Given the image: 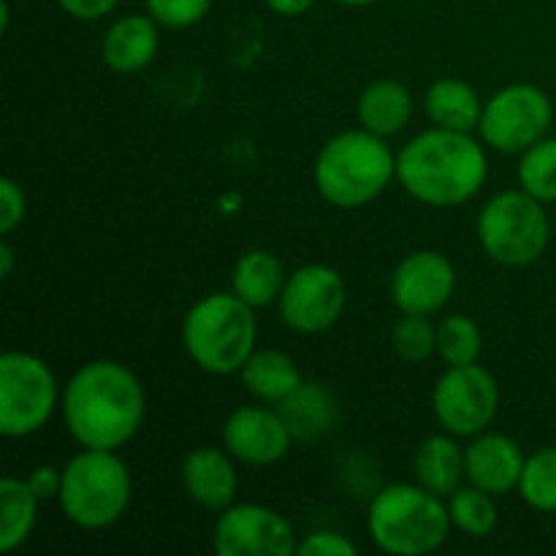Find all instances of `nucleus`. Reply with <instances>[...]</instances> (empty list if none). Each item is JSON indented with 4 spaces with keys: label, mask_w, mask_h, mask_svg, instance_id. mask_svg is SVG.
<instances>
[{
    "label": "nucleus",
    "mask_w": 556,
    "mask_h": 556,
    "mask_svg": "<svg viewBox=\"0 0 556 556\" xmlns=\"http://www.w3.org/2000/svg\"><path fill=\"white\" fill-rule=\"evenodd\" d=\"M348 288L340 271L326 264H304L291 271L280 293V320L299 334H324L342 318Z\"/></svg>",
    "instance_id": "nucleus-11"
},
{
    "label": "nucleus",
    "mask_w": 556,
    "mask_h": 556,
    "mask_svg": "<svg viewBox=\"0 0 556 556\" xmlns=\"http://www.w3.org/2000/svg\"><path fill=\"white\" fill-rule=\"evenodd\" d=\"M264 3L280 16H302L313 9L315 0H264Z\"/></svg>",
    "instance_id": "nucleus-35"
},
{
    "label": "nucleus",
    "mask_w": 556,
    "mask_h": 556,
    "mask_svg": "<svg viewBox=\"0 0 556 556\" xmlns=\"http://www.w3.org/2000/svg\"><path fill=\"white\" fill-rule=\"evenodd\" d=\"M489 157L472 134L429 128L407 141L396 155V182L434 210L467 204L486 185Z\"/></svg>",
    "instance_id": "nucleus-2"
},
{
    "label": "nucleus",
    "mask_w": 556,
    "mask_h": 556,
    "mask_svg": "<svg viewBox=\"0 0 556 556\" xmlns=\"http://www.w3.org/2000/svg\"><path fill=\"white\" fill-rule=\"evenodd\" d=\"M340 5H348V9H364V5H372L375 0H337Z\"/></svg>",
    "instance_id": "nucleus-37"
},
{
    "label": "nucleus",
    "mask_w": 556,
    "mask_h": 556,
    "mask_svg": "<svg viewBox=\"0 0 556 556\" xmlns=\"http://www.w3.org/2000/svg\"><path fill=\"white\" fill-rule=\"evenodd\" d=\"M391 345L402 362L424 364L438 353V326L429 320V315H407L396 320L391 331Z\"/></svg>",
    "instance_id": "nucleus-29"
},
{
    "label": "nucleus",
    "mask_w": 556,
    "mask_h": 556,
    "mask_svg": "<svg viewBox=\"0 0 556 556\" xmlns=\"http://www.w3.org/2000/svg\"><path fill=\"white\" fill-rule=\"evenodd\" d=\"M432 410L440 427L454 438L486 432L500 410V386L481 364L448 367L434 383Z\"/></svg>",
    "instance_id": "nucleus-10"
},
{
    "label": "nucleus",
    "mask_w": 556,
    "mask_h": 556,
    "mask_svg": "<svg viewBox=\"0 0 556 556\" xmlns=\"http://www.w3.org/2000/svg\"><path fill=\"white\" fill-rule=\"evenodd\" d=\"M182 486L195 505L212 514H223L237 503V459L215 445L193 448L182 462Z\"/></svg>",
    "instance_id": "nucleus-16"
},
{
    "label": "nucleus",
    "mask_w": 556,
    "mask_h": 556,
    "mask_svg": "<svg viewBox=\"0 0 556 556\" xmlns=\"http://www.w3.org/2000/svg\"><path fill=\"white\" fill-rule=\"evenodd\" d=\"M25 481L41 503L43 500H58L60 486H63V470L52 465H41L36 467V470H30V476H27Z\"/></svg>",
    "instance_id": "nucleus-33"
},
{
    "label": "nucleus",
    "mask_w": 556,
    "mask_h": 556,
    "mask_svg": "<svg viewBox=\"0 0 556 556\" xmlns=\"http://www.w3.org/2000/svg\"><path fill=\"white\" fill-rule=\"evenodd\" d=\"M516 492L532 510L556 514V448H541L527 456Z\"/></svg>",
    "instance_id": "nucleus-27"
},
{
    "label": "nucleus",
    "mask_w": 556,
    "mask_h": 556,
    "mask_svg": "<svg viewBox=\"0 0 556 556\" xmlns=\"http://www.w3.org/2000/svg\"><path fill=\"white\" fill-rule=\"evenodd\" d=\"M293 440L296 438L280 410L261 405L237 407L223 424V448L250 467H271L282 462Z\"/></svg>",
    "instance_id": "nucleus-14"
},
{
    "label": "nucleus",
    "mask_w": 556,
    "mask_h": 556,
    "mask_svg": "<svg viewBox=\"0 0 556 556\" xmlns=\"http://www.w3.org/2000/svg\"><path fill=\"white\" fill-rule=\"evenodd\" d=\"M147 14L168 30H185L193 27L210 14L215 0H144Z\"/></svg>",
    "instance_id": "nucleus-30"
},
{
    "label": "nucleus",
    "mask_w": 556,
    "mask_h": 556,
    "mask_svg": "<svg viewBox=\"0 0 556 556\" xmlns=\"http://www.w3.org/2000/svg\"><path fill=\"white\" fill-rule=\"evenodd\" d=\"M451 525L470 538L492 535L500 521V510L494 505V494L478 486H459L448 497Z\"/></svg>",
    "instance_id": "nucleus-25"
},
{
    "label": "nucleus",
    "mask_w": 556,
    "mask_h": 556,
    "mask_svg": "<svg viewBox=\"0 0 556 556\" xmlns=\"http://www.w3.org/2000/svg\"><path fill=\"white\" fill-rule=\"evenodd\" d=\"M525 462L527 456L521 445L500 432L476 434V440L465 448L467 481L494 497L519 489Z\"/></svg>",
    "instance_id": "nucleus-15"
},
{
    "label": "nucleus",
    "mask_w": 556,
    "mask_h": 556,
    "mask_svg": "<svg viewBox=\"0 0 556 556\" xmlns=\"http://www.w3.org/2000/svg\"><path fill=\"white\" fill-rule=\"evenodd\" d=\"M134 500V478L117 451L81 448L63 467L58 503L65 519L79 530H106L117 525Z\"/></svg>",
    "instance_id": "nucleus-6"
},
{
    "label": "nucleus",
    "mask_w": 556,
    "mask_h": 556,
    "mask_svg": "<svg viewBox=\"0 0 556 556\" xmlns=\"http://www.w3.org/2000/svg\"><path fill=\"white\" fill-rule=\"evenodd\" d=\"M483 253L500 266L535 264L552 242V220L543 201L527 190H503L483 204L476 223Z\"/></svg>",
    "instance_id": "nucleus-7"
},
{
    "label": "nucleus",
    "mask_w": 556,
    "mask_h": 556,
    "mask_svg": "<svg viewBox=\"0 0 556 556\" xmlns=\"http://www.w3.org/2000/svg\"><path fill=\"white\" fill-rule=\"evenodd\" d=\"M456 291L451 258L434 250H416L396 264L391 275V299L407 315H434Z\"/></svg>",
    "instance_id": "nucleus-13"
},
{
    "label": "nucleus",
    "mask_w": 556,
    "mask_h": 556,
    "mask_svg": "<svg viewBox=\"0 0 556 556\" xmlns=\"http://www.w3.org/2000/svg\"><path fill=\"white\" fill-rule=\"evenodd\" d=\"M396 179V155L369 130H342L320 147L313 182L320 199L337 210H358L378 199Z\"/></svg>",
    "instance_id": "nucleus-3"
},
{
    "label": "nucleus",
    "mask_w": 556,
    "mask_h": 556,
    "mask_svg": "<svg viewBox=\"0 0 556 556\" xmlns=\"http://www.w3.org/2000/svg\"><path fill=\"white\" fill-rule=\"evenodd\" d=\"M27 215V195L16 179H0V237H11Z\"/></svg>",
    "instance_id": "nucleus-31"
},
{
    "label": "nucleus",
    "mask_w": 556,
    "mask_h": 556,
    "mask_svg": "<svg viewBox=\"0 0 556 556\" xmlns=\"http://www.w3.org/2000/svg\"><path fill=\"white\" fill-rule=\"evenodd\" d=\"M424 109H427V117L438 128L472 134V130H478V123H481L483 101L470 81L443 76V79L427 87Z\"/></svg>",
    "instance_id": "nucleus-20"
},
{
    "label": "nucleus",
    "mask_w": 556,
    "mask_h": 556,
    "mask_svg": "<svg viewBox=\"0 0 556 556\" xmlns=\"http://www.w3.org/2000/svg\"><path fill=\"white\" fill-rule=\"evenodd\" d=\"M65 429L81 448L119 451L144 424V386L125 364L112 358L87 362L63 391Z\"/></svg>",
    "instance_id": "nucleus-1"
},
{
    "label": "nucleus",
    "mask_w": 556,
    "mask_h": 556,
    "mask_svg": "<svg viewBox=\"0 0 556 556\" xmlns=\"http://www.w3.org/2000/svg\"><path fill=\"white\" fill-rule=\"evenodd\" d=\"M38 503L27 481L5 476L0 481V552L11 554L33 535L38 521Z\"/></svg>",
    "instance_id": "nucleus-24"
},
{
    "label": "nucleus",
    "mask_w": 556,
    "mask_h": 556,
    "mask_svg": "<svg viewBox=\"0 0 556 556\" xmlns=\"http://www.w3.org/2000/svg\"><path fill=\"white\" fill-rule=\"evenodd\" d=\"M413 472L416 483L434 492L438 497H451L467 478L465 448L456 443L454 434H432L424 440L413 456Z\"/></svg>",
    "instance_id": "nucleus-19"
},
{
    "label": "nucleus",
    "mask_w": 556,
    "mask_h": 556,
    "mask_svg": "<svg viewBox=\"0 0 556 556\" xmlns=\"http://www.w3.org/2000/svg\"><path fill=\"white\" fill-rule=\"evenodd\" d=\"M157 22L150 14H128L114 22L101 41V60L114 74H139L161 49Z\"/></svg>",
    "instance_id": "nucleus-17"
},
{
    "label": "nucleus",
    "mask_w": 556,
    "mask_h": 556,
    "mask_svg": "<svg viewBox=\"0 0 556 556\" xmlns=\"http://www.w3.org/2000/svg\"><path fill=\"white\" fill-rule=\"evenodd\" d=\"M212 546L220 556H291L299 538L291 521L258 503H233L217 514Z\"/></svg>",
    "instance_id": "nucleus-12"
},
{
    "label": "nucleus",
    "mask_w": 556,
    "mask_h": 556,
    "mask_svg": "<svg viewBox=\"0 0 556 556\" xmlns=\"http://www.w3.org/2000/svg\"><path fill=\"white\" fill-rule=\"evenodd\" d=\"M483 353V337L470 315H448L438 324V356L445 367H467L478 364Z\"/></svg>",
    "instance_id": "nucleus-26"
},
{
    "label": "nucleus",
    "mask_w": 556,
    "mask_h": 556,
    "mask_svg": "<svg viewBox=\"0 0 556 556\" xmlns=\"http://www.w3.org/2000/svg\"><path fill=\"white\" fill-rule=\"evenodd\" d=\"M296 554L302 556H353L358 554L356 543L348 541L340 532H313L299 541Z\"/></svg>",
    "instance_id": "nucleus-32"
},
{
    "label": "nucleus",
    "mask_w": 556,
    "mask_h": 556,
    "mask_svg": "<svg viewBox=\"0 0 556 556\" xmlns=\"http://www.w3.org/2000/svg\"><path fill=\"white\" fill-rule=\"evenodd\" d=\"M119 0H58L60 9L79 22H98L117 9Z\"/></svg>",
    "instance_id": "nucleus-34"
},
{
    "label": "nucleus",
    "mask_w": 556,
    "mask_h": 556,
    "mask_svg": "<svg viewBox=\"0 0 556 556\" xmlns=\"http://www.w3.org/2000/svg\"><path fill=\"white\" fill-rule=\"evenodd\" d=\"M356 114L364 130L380 136V139H391L410 125L413 96L402 81L378 79L362 90Z\"/></svg>",
    "instance_id": "nucleus-18"
},
{
    "label": "nucleus",
    "mask_w": 556,
    "mask_h": 556,
    "mask_svg": "<svg viewBox=\"0 0 556 556\" xmlns=\"http://www.w3.org/2000/svg\"><path fill=\"white\" fill-rule=\"evenodd\" d=\"M63 402L52 367L27 351H9L0 358V434L9 440L41 432Z\"/></svg>",
    "instance_id": "nucleus-8"
},
{
    "label": "nucleus",
    "mask_w": 556,
    "mask_h": 556,
    "mask_svg": "<svg viewBox=\"0 0 556 556\" xmlns=\"http://www.w3.org/2000/svg\"><path fill=\"white\" fill-rule=\"evenodd\" d=\"M239 378L255 400L269 402V405H280L304 383L299 364L288 353L275 351V348L255 351L239 369Z\"/></svg>",
    "instance_id": "nucleus-22"
},
{
    "label": "nucleus",
    "mask_w": 556,
    "mask_h": 556,
    "mask_svg": "<svg viewBox=\"0 0 556 556\" xmlns=\"http://www.w3.org/2000/svg\"><path fill=\"white\" fill-rule=\"evenodd\" d=\"M519 177L521 190L535 195L543 204H554L556 201V139H541L532 144L530 150L521 152L519 161Z\"/></svg>",
    "instance_id": "nucleus-28"
},
{
    "label": "nucleus",
    "mask_w": 556,
    "mask_h": 556,
    "mask_svg": "<svg viewBox=\"0 0 556 556\" xmlns=\"http://www.w3.org/2000/svg\"><path fill=\"white\" fill-rule=\"evenodd\" d=\"M554 123L552 98L535 85H508L494 92L483 103L478 134L481 141L492 150L505 155H521L546 139L548 128Z\"/></svg>",
    "instance_id": "nucleus-9"
},
{
    "label": "nucleus",
    "mask_w": 556,
    "mask_h": 556,
    "mask_svg": "<svg viewBox=\"0 0 556 556\" xmlns=\"http://www.w3.org/2000/svg\"><path fill=\"white\" fill-rule=\"evenodd\" d=\"M280 416L286 418L288 429L296 440H313L334 427L337 405L334 396L318 383H302L288 400L277 405Z\"/></svg>",
    "instance_id": "nucleus-23"
},
{
    "label": "nucleus",
    "mask_w": 556,
    "mask_h": 556,
    "mask_svg": "<svg viewBox=\"0 0 556 556\" xmlns=\"http://www.w3.org/2000/svg\"><path fill=\"white\" fill-rule=\"evenodd\" d=\"M288 271L286 264L271 250H248L239 255L231 271V291L250 307H269L280 302L286 288Z\"/></svg>",
    "instance_id": "nucleus-21"
},
{
    "label": "nucleus",
    "mask_w": 556,
    "mask_h": 556,
    "mask_svg": "<svg viewBox=\"0 0 556 556\" xmlns=\"http://www.w3.org/2000/svg\"><path fill=\"white\" fill-rule=\"evenodd\" d=\"M448 503L421 483H391L369 503L367 530L375 546L391 556L432 554L448 541Z\"/></svg>",
    "instance_id": "nucleus-5"
},
{
    "label": "nucleus",
    "mask_w": 556,
    "mask_h": 556,
    "mask_svg": "<svg viewBox=\"0 0 556 556\" xmlns=\"http://www.w3.org/2000/svg\"><path fill=\"white\" fill-rule=\"evenodd\" d=\"M258 320L255 307L233 291L210 293L188 309L182 345L190 362L206 375H233L255 353Z\"/></svg>",
    "instance_id": "nucleus-4"
},
{
    "label": "nucleus",
    "mask_w": 556,
    "mask_h": 556,
    "mask_svg": "<svg viewBox=\"0 0 556 556\" xmlns=\"http://www.w3.org/2000/svg\"><path fill=\"white\" fill-rule=\"evenodd\" d=\"M11 269H14V250H11L9 237H3V242H0V277L9 280Z\"/></svg>",
    "instance_id": "nucleus-36"
}]
</instances>
